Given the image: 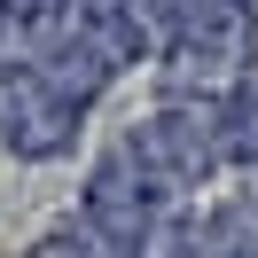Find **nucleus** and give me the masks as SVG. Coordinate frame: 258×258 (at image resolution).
Returning <instances> with one entry per match:
<instances>
[{
    "instance_id": "7ed1b4c3",
    "label": "nucleus",
    "mask_w": 258,
    "mask_h": 258,
    "mask_svg": "<svg viewBox=\"0 0 258 258\" xmlns=\"http://www.w3.org/2000/svg\"><path fill=\"white\" fill-rule=\"evenodd\" d=\"M211 141H219V172H258V79L211 102Z\"/></svg>"
},
{
    "instance_id": "f257e3e1",
    "label": "nucleus",
    "mask_w": 258,
    "mask_h": 258,
    "mask_svg": "<svg viewBox=\"0 0 258 258\" xmlns=\"http://www.w3.org/2000/svg\"><path fill=\"white\" fill-rule=\"evenodd\" d=\"M125 149L141 157V172L157 180V196H164V204L196 196L211 172H219V141H211V102H164L157 117H141V125L125 133Z\"/></svg>"
},
{
    "instance_id": "f03ea898",
    "label": "nucleus",
    "mask_w": 258,
    "mask_h": 258,
    "mask_svg": "<svg viewBox=\"0 0 258 258\" xmlns=\"http://www.w3.org/2000/svg\"><path fill=\"white\" fill-rule=\"evenodd\" d=\"M79 125L86 110H71L63 94H47L32 63H0V149L8 157H32V164H55L79 149Z\"/></svg>"
}]
</instances>
